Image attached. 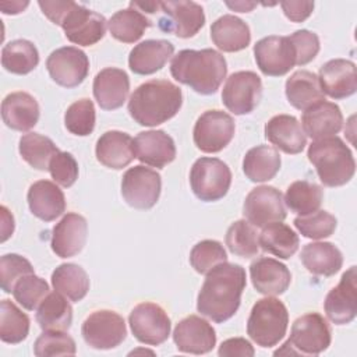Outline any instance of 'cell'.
Masks as SVG:
<instances>
[{"mask_svg": "<svg viewBox=\"0 0 357 357\" xmlns=\"http://www.w3.org/2000/svg\"><path fill=\"white\" fill-rule=\"evenodd\" d=\"M174 46L165 39H148L134 46L128 56V67L139 75L153 74L165 67L173 56Z\"/></svg>", "mask_w": 357, "mask_h": 357, "instance_id": "26", "label": "cell"}, {"mask_svg": "<svg viewBox=\"0 0 357 357\" xmlns=\"http://www.w3.org/2000/svg\"><path fill=\"white\" fill-rule=\"evenodd\" d=\"M107 25L110 35L114 39L123 43H134L144 35L145 29L149 28L152 22L141 11L128 7L113 14Z\"/></svg>", "mask_w": 357, "mask_h": 357, "instance_id": "38", "label": "cell"}, {"mask_svg": "<svg viewBox=\"0 0 357 357\" xmlns=\"http://www.w3.org/2000/svg\"><path fill=\"white\" fill-rule=\"evenodd\" d=\"M342 126L343 114L333 102L322 100L304 110L301 116V128L314 141L336 135Z\"/></svg>", "mask_w": 357, "mask_h": 357, "instance_id": "25", "label": "cell"}, {"mask_svg": "<svg viewBox=\"0 0 357 357\" xmlns=\"http://www.w3.org/2000/svg\"><path fill=\"white\" fill-rule=\"evenodd\" d=\"M307 156L326 187L344 185L354 176L356 162L353 153L336 135L311 142Z\"/></svg>", "mask_w": 357, "mask_h": 357, "instance_id": "4", "label": "cell"}, {"mask_svg": "<svg viewBox=\"0 0 357 357\" xmlns=\"http://www.w3.org/2000/svg\"><path fill=\"white\" fill-rule=\"evenodd\" d=\"M29 333V318L13 301L4 298L0 303V339L4 343L17 344Z\"/></svg>", "mask_w": 357, "mask_h": 357, "instance_id": "42", "label": "cell"}, {"mask_svg": "<svg viewBox=\"0 0 357 357\" xmlns=\"http://www.w3.org/2000/svg\"><path fill=\"white\" fill-rule=\"evenodd\" d=\"M106 24V18L103 15L73 1L60 26L71 43L92 46L105 36Z\"/></svg>", "mask_w": 357, "mask_h": 357, "instance_id": "13", "label": "cell"}, {"mask_svg": "<svg viewBox=\"0 0 357 357\" xmlns=\"http://www.w3.org/2000/svg\"><path fill=\"white\" fill-rule=\"evenodd\" d=\"M231 184L229 166L218 158H199L190 172V185L195 197L204 202L223 198Z\"/></svg>", "mask_w": 357, "mask_h": 357, "instance_id": "7", "label": "cell"}, {"mask_svg": "<svg viewBox=\"0 0 357 357\" xmlns=\"http://www.w3.org/2000/svg\"><path fill=\"white\" fill-rule=\"evenodd\" d=\"M219 356L229 357V356H244V357H252L255 354V350L252 344L244 339V337H231L219 346L218 350Z\"/></svg>", "mask_w": 357, "mask_h": 357, "instance_id": "52", "label": "cell"}, {"mask_svg": "<svg viewBox=\"0 0 357 357\" xmlns=\"http://www.w3.org/2000/svg\"><path fill=\"white\" fill-rule=\"evenodd\" d=\"M162 190L160 174L142 165L130 167L121 178V195L135 209H151Z\"/></svg>", "mask_w": 357, "mask_h": 357, "instance_id": "10", "label": "cell"}, {"mask_svg": "<svg viewBox=\"0 0 357 357\" xmlns=\"http://www.w3.org/2000/svg\"><path fill=\"white\" fill-rule=\"evenodd\" d=\"M244 218L255 227H265L286 219L283 195L272 185L252 188L243 205Z\"/></svg>", "mask_w": 357, "mask_h": 357, "instance_id": "14", "label": "cell"}, {"mask_svg": "<svg viewBox=\"0 0 357 357\" xmlns=\"http://www.w3.org/2000/svg\"><path fill=\"white\" fill-rule=\"evenodd\" d=\"M20 155L22 159L36 170H49L52 158L60 152L54 142L45 135L38 132H28L20 138L18 145Z\"/></svg>", "mask_w": 357, "mask_h": 357, "instance_id": "41", "label": "cell"}, {"mask_svg": "<svg viewBox=\"0 0 357 357\" xmlns=\"http://www.w3.org/2000/svg\"><path fill=\"white\" fill-rule=\"evenodd\" d=\"M331 335L326 319L318 312H308L293 322L289 339L273 354L317 356L329 347Z\"/></svg>", "mask_w": 357, "mask_h": 357, "instance_id": "6", "label": "cell"}, {"mask_svg": "<svg viewBox=\"0 0 357 357\" xmlns=\"http://www.w3.org/2000/svg\"><path fill=\"white\" fill-rule=\"evenodd\" d=\"M28 1H1L0 8L3 14H18L28 7Z\"/></svg>", "mask_w": 357, "mask_h": 357, "instance_id": "55", "label": "cell"}, {"mask_svg": "<svg viewBox=\"0 0 357 357\" xmlns=\"http://www.w3.org/2000/svg\"><path fill=\"white\" fill-rule=\"evenodd\" d=\"M33 266L18 254H6L0 259V283L4 293H13L14 284L25 275H31Z\"/></svg>", "mask_w": 357, "mask_h": 357, "instance_id": "49", "label": "cell"}, {"mask_svg": "<svg viewBox=\"0 0 357 357\" xmlns=\"http://www.w3.org/2000/svg\"><path fill=\"white\" fill-rule=\"evenodd\" d=\"M75 351L74 339L64 331H45L33 343V353L38 357L74 356Z\"/></svg>", "mask_w": 357, "mask_h": 357, "instance_id": "48", "label": "cell"}, {"mask_svg": "<svg viewBox=\"0 0 357 357\" xmlns=\"http://www.w3.org/2000/svg\"><path fill=\"white\" fill-rule=\"evenodd\" d=\"M258 236L259 234L257 233L255 226H252L248 220L241 219L229 226L225 241L231 254L243 258H251L259 251Z\"/></svg>", "mask_w": 357, "mask_h": 357, "instance_id": "43", "label": "cell"}, {"mask_svg": "<svg viewBox=\"0 0 357 357\" xmlns=\"http://www.w3.org/2000/svg\"><path fill=\"white\" fill-rule=\"evenodd\" d=\"M46 68L56 84L64 88H75L86 78L89 60L81 49L64 46L50 53L46 60Z\"/></svg>", "mask_w": 357, "mask_h": 357, "instance_id": "15", "label": "cell"}, {"mask_svg": "<svg viewBox=\"0 0 357 357\" xmlns=\"http://www.w3.org/2000/svg\"><path fill=\"white\" fill-rule=\"evenodd\" d=\"M300 258L304 268L317 276H333L343 265L340 250L335 244L325 241L304 245Z\"/></svg>", "mask_w": 357, "mask_h": 357, "instance_id": "33", "label": "cell"}, {"mask_svg": "<svg viewBox=\"0 0 357 357\" xmlns=\"http://www.w3.org/2000/svg\"><path fill=\"white\" fill-rule=\"evenodd\" d=\"M39 63L36 46L26 39H15L4 45L1 50V66L13 74L25 75Z\"/></svg>", "mask_w": 357, "mask_h": 357, "instance_id": "39", "label": "cell"}, {"mask_svg": "<svg viewBox=\"0 0 357 357\" xmlns=\"http://www.w3.org/2000/svg\"><path fill=\"white\" fill-rule=\"evenodd\" d=\"M1 119L11 130L28 131L39 120V105L26 92H11L1 102Z\"/></svg>", "mask_w": 357, "mask_h": 357, "instance_id": "30", "label": "cell"}, {"mask_svg": "<svg viewBox=\"0 0 357 357\" xmlns=\"http://www.w3.org/2000/svg\"><path fill=\"white\" fill-rule=\"evenodd\" d=\"M280 169V155L269 145L251 148L243 159V172L254 183L272 180Z\"/></svg>", "mask_w": 357, "mask_h": 357, "instance_id": "34", "label": "cell"}, {"mask_svg": "<svg viewBox=\"0 0 357 357\" xmlns=\"http://www.w3.org/2000/svg\"><path fill=\"white\" fill-rule=\"evenodd\" d=\"M96 159L106 167L120 170L135 158L134 139L123 131L112 130L100 135L95 148Z\"/></svg>", "mask_w": 357, "mask_h": 357, "instance_id": "28", "label": "cell"}, {"mask_svg": "<svg viewBox=\"0 0 357 357\" xmlns=\"http://www.w3.org/2000/svg\"><path fill=\"white\" fill-rule=\"evenodd\" d=\"M322 198L324 190L321 185L307 180H298L287 187L283 201L291 212L305 216L319 209Z\"/></svg>", "mask_w": 357, "mask_h": 357, "instance_id": "40", "label": "cell"}, {"mask_svg": "<svg viewBox=\"0 0 357 357\" xmlns=\"http://www.w3.org/2000/svg\"><path fill=\"white\" fill-rule=\"evenodd\" d=\"M322 92L332 99H344L357 89L356 64L346 59H333L319 68L318 75Z\"/></svg>", "mask_w": 357, "mask_h": 357, "instance_id": "22", "label": "cell"}, {"mask_svg": "<svg viewBox=\"0 0 357 357\" xmlns=\"http://www.w3.org/2000/svg\"><path fill=\"white\" fill-rule=\"evenodd\" d=\"M93 96L103 110H114L124 105L130 92V79L124 70L106 67L93 78Z\"/></svg>", "mask_w": 357, "mask_h": 357, "instance_id": "23", "label": "cell"}, {"mask_svg": "<svg viewBox=\"0 0 357 357\" xmlns=\"http://www.w3.org/2000/svg\"><path fill=\"white\" fill-rule=\"evenodd\" d=\"M135 158L152 167L162 169L176 159L173 138L162 130L141 131L134 138Z\"/></svg>", "mask_w": 357, "mask_h": 357, "instance_id": "21", "label": "cell"}, {"mask_svg": "<svg viewBox=\"0 0 357 357\" xmlns=\"http://www.w3.org/2000/svg\"><path fill=\"white\" fill-rule=\"evenodd\" d=\"M49 284L45 279L36 276L35 273L22 276L13 289V296L20 305L28 311H33L50 293Z\"/></svg>", "mask_w": 357, "mask_h": 357, "instance_id": "44", "label": "cell"}, {"mask_svg": "<svg viewBox=\"0 0 357 357\" xmlns=\"http://www.w3.org/2000/svg\"><path fill=\"white\" fill-rule=\"evenodd\" d=\"M160 11L163 17L159 20V28L178 38L194 36L205 24L204 10L195 1H160Z\"/></svg>", "mask_w": 357, "mask_h": 357, "instance_id": "17", "label": "cell"}, {"mask_svg": "<svg viewBox=\"0 0 357 357\" xmlns=\"http://www.w3.org/2000/svg\"><path fill=\"white\" fill-rule=\"evenodd\" d=\"M337 225L336 218L326 211H317L294 219L296 229L307 238L321 240L332 236Z\"/></svg>", "mask_w": 357, "mask_h": 357, "instance_id": "47", "label": "cell"}, {"mask_svg": "<svg viewBox=\"0 0 357 357\" xmlns=\"http://www.w3.org/2000/svg\"><path fill=\"white\" fill-rule=\"evenodd\" d=\"M49 172L52 178L61 187H71L78 178V163L75 158L68 152H57L50 163Z\"/></svg>", "mask_w": 357, "mask_h": 357, "instance_id": "50", "label": "cell"}, {"mask_svg": "<svg viewBox=\"0 0 357 357\" xmlns=\"http://www.w3.org/2000/svg\"><path fill=\"white\" fill-rule=\"evenodd\" d=\"M284 92L289 103L298 110H307L325 100V93L322 92L318 77L307 70L293 73L286 81Z\"/></svg>", "mask_w": 357, "mask_h": 357, "instance_id": "32", "label": "cell"}, {"mask_svg": "<svg viewBox=\"0 0 357 357\" xmlns=\"http://www.w3.org/2000/svg\"><path fill=\"white\" fill-rule=\"evenodd\" d=\"M356 266H350L343 275L339 284L329 290L325 297L324 308L328 319L336 325L350 324L357 312V286Z\"/></svg>", "mask_w": 357, "mask_h": 357, "instance_id": "18", "label": "cell"}, {"mask_svg": "<svg viewBox=\"0 0 357 357\" xmlns=\"http://www.w3.org/2000/svg\"><path fill=\"white\" fill-rule=\"evenodd\" d=\"M1 241H6L14 231V218L6 206H1Z\"/></svg>", "mask_w": 357, "mask_h": 357, "instance_id": "54", "label": "cell"}, {"mask_svg": "<svg viewBox=\"0 0 357 357\" xmlns=\"http://www.w3.org/2000/svg\"><path fill=\"white\" fill-rule=\"evenodd\" d=\"M245 271L238 264L222 262L212 268L197 297V310L213 322L230 319L238 310L245 289Z\"/></svg>", "mask_w": 357, "mask_h": 357, "instance_id": "1", "label": "cell"}, {"mask_svg": "<svg viewBox=\"0 0 357 357\" xmlns=\"http://www.w3.org/2000/svg\"><path fill=\"white\" fill-rule=\"evenodd\" d=\"M173 340L183 353L205 354L215 347L216 332L206 319L198 315H188L176 325Z\"/></svg>", "mask_w": 357, "mask_h": 357, "instance_id": "19", "label": "cell"}, {"mask_svg": "<svg viewBox=\"0 0 357 357\" xmlns=\"http://www.w3.org/2000/svg\"><path fill=\"white\" fill-rule=\"evenodd\" d=\"M289 39L296 52V66L308 64L319 52V38L315 32L300 29L291 33Z\"/></svg>", "mask_w": 357, "mask_h": 357, "instance_id": "51", "label": "cell"}, {"mask_svg": "<svg viewBox=\"0 0 357 357\" xmlns=\"http://www.w3.org/2000/svg\"><path fill=\"white\" fill-rule=\"evenodd\" d=\"M211 38L218 49L233 53L243 50L250 45L251 32L241 18L225 14L212 24Z\"/></svg>", "mask_w": 357, "mask_h": 357, "instance_id": "31", "label": "cell"}, {"mask_svg": "<svg viewBox=\"0 0 357 357\" xmlns=\"http://www.w3.org/2000/svg\"><path fill=\"white\" fill-rule=\"evenodd\" d=\"M280 7L290 21L303 22L311 15L314 1H280Z\"/></svg>", "mask_w": 357, "mask_h": 357, "instance_id": "53", "label": "cell"}, {"mask_svg": "<svg viewBox=\"0 0 357 357\" xmlns=\"http://www.w3.org/2000/svg\"><path fill=\"white\" fill-rule=\"evenodd\" d=\"M183 105L181 89L167 79H151L141 84L128 99V113L145 127L159 126L174 117Z\"/></svg>", "mask_w": 357, "mask_h": 357, "instance_id": "3", "label": "cell"}, {"mask_svg": "<svg viewBox=\"0 0 357 357\" xmlns=\"http://www.w3.org/2000/svg\"><path fill=\"white\" fill-rule=\"evenodd\" d=\"M262 96V81L254 71L233 73L222 89V102L237 116L254 112Z\"/></svg>", "mask_w": 357, "mask_h": 357, "instance_id": "12", "label": "cell"}, {"mask_svg": "<svg viewBox=\"0 0 357 357\" xmlns=\"http://www.w3.org/2000/svg\"><path fill=\"white\" fill-rule=\"evenodd\" d=\"M82 337L88 346L110 350L123 343L127 336L124 318L110 310L93 311L82 324Z\"/></svg>", "mask_w": 357, "mask_h": 357, "instance_id": "9", "label": "cell"}, {"mask_svg": "<svg viewBox=\"0 0 357 357\" xmlns=\"http://www.w3.org/2000/svg\"><path fill=\"white\" fill-rule=\"evenodd\" d=\"M236 131L234 120L222 110H206L195 121L192 138L197 148L205 153H216L226 148Z\"/></svg>", "mask_w": 357, "mask_h": 357, "instance_id": "8", "label": "cell"}, {"mask_svg": "<svg viewBox=\"0 0 357 357\" xmlns=\"http://www.w3.org/2000/svg\"><path fill=\"white\" fill-rule=\"evenodd\" d=\"M289 312L286 305L275 298L265 297L258 300L247 321V335L261 347L276 346L286 335Z\"/></svg>", "mask_w": 357, "mask_h": 357, "instance_id": "5", "label": "cell"}, {"mask_svg": "<svg viewBox=\"0 0 357 357\" xmlns=\"http://www.w3.org/2000/svg\"><path fill=\"white\" fill-rule=\"evenodd\" d=\"M258 68L269 77L284 75L296 66V52L289 36H266L254 45Z\"/></svg>", "mask_w": 357, "mask_h": 357, "instance_id": "16", "label": "cell"}, {"mask_svg": "<svg viewBox=\"0 0 357 357\" xmlns=\"http://www.w3.org/2000/svg\"><path fill=\"white\" fill-rule=\"evenodd\" d=\"M132 335L141 343L158 346L170 335V318L166 311L155 303H141L132 308L128 317Z\"/></svg>", "mask_w": 357, "mask_h": 357, "instance_id": "11", "label": "cell"}, {"mask_svg": "<svg viewBox=\"0 0 357 357\" xmlns=\"http://www.w3.org/2000/svg\"><path fill=\"white\" fill-rule=\"evenodd\" d=\"M66 128L79 137L89 135L95 128V106L91 99H79L68 106L64 114Z\"/></svg>", "mask_w": 357, "mask_h": 357, "instance_id": "45", "label": "cell"}, {"mask_svg": "<svg viewBox=\"0 0 357 357\" xmlns=\"http://www.w3.org/2000/svg\"><path fill=\"white\" fill-rule=\"evenodd\" d=\"M258 244L265 252L287 259L298 250L300 240L296 231L287 225L275 222L262 227V231L258 236Z\"/></svg>", "mask_w": 357, "mask_h": 357, "instance_id": "35", "label": "cell"}, {"mask_svg": "<svg viewBox=\"0 0 357 357\" xmlns=\"http://www.w3.org/2000/svg\"><path fill=\"white\" fill-rule=\"evenodd\" d=\"M53 289L70 301H81L89 290V278L77 264H61L52 273Z\"/></svg>", "mask_w": 357, "mask_h": 357, "instance_id": "37", "label": "cell"}, {"mask_svg": "<svg viewBox=\"0 0 357 357\" xmlns=\"http://www.w3.org/2000/svg\"><path fill=\"white\" fill-rule=\"evenodd\" d=\"M36 322L43 331H67L73 322V308L67 297L49 293L36 308Z\"/></svg>", "mask_w": 357, "mask_h": 357, "instance_id": "36", "label": "cell"}, {"mask_svg": "<svg viewBox=\"0 0 357 357\" xmlns=\"http://www.w3.org/2000/svg\"><path fill=\"white\" fill-rule=\"evenodd\" d=\"M88 223L78 213L68 212L56 223L52 231V250L60 258H70L81 252L86 243Z\"/></svg>", "mask_w": 357, "mask_h": 357, "instance_id": "20", "label": "cell"}, {"mask_svg": "<svg viewBox=\"0 0 357 357\" xmlns=\"http://www.w3.org/2000/svg\"><path fill=\"white\" fill-rule=\"evenodd\" d=\"M265 137L284 153H300L307 145V137L294 116L278 114L265 124Z\"/></svg>", "mask_w": 357, "mask_h": 357, "instance_id": "27", "label": "cell"}, {"mask_svg": "<svg viewBox=\"0 0 357 357\" xmlns=\"http://www.w3.org/2000/svg\"><path fill=\"white\" fill-rule=\"evenodd\" d=\"M257 6V3H248V1H238V3H227V7L233 8V10H237L240 13H248L251 11L254 7Z\"/></svg>", "mask_w": 357, "mask_h": 357, "instance_id": "56", "label": "cell"}, {"mask_svg": "<svg viewBox=\"0 0 357 357\" xmlns=\"http://www.w3.org/2000/svg\"><path fill=\"white\" fill-rule=\"evenodd\" d=\"M250 276L255 290L265 296L283 294L291 282V273L287 266L269 257H259L252 261Z\"/></svg>", "mask_w": 357, "mask_h": 357, "instance_id": "24", "label": "cell"}, {"mask_svg": "<svg viewBox=\"0 0 357 357\" xmlns=\"http://www.w3.org/2000/svg\"><path fill=\"white\" fill-rule=\"evenodd\" d=\"M226 261V251L216 240H202L197 243L190 252V264L195 272L201 275H206L212 268Z\"/></svg>", "mask_w": 357, "mask_h": 357, "instance_id": "46", "label": "cell"}, {"mask_svg": "<svg viewBox=\"0 0 357 357\" xmlns=\"http://www.w3.org/2000/svg\"><path fill=\"white\" fill-rule=\"evenodd\" d=\"M31 212L43 222H52L66 211V198L63 191L49 180L33 183L26 194Z\"/></svg>", "mask_w": 357, "mask_h": 357, "instance_id": "29", "label": "cell"}, {"mask_svg": "<svg viewBox=\"0 0 357 357\" xmlns=\"http://www.w3.org/2000/svg\"><path fill=\"white\" fill-rule=\"evenodd\" d=\"M173 78L201 95L215 93L226 78L227 66L222 53L213 49H184L170 63Z\"/></svg>", "mask_w": 357, "mask_h": 357, "instance_id": "2", "label": "cell"}]
</instances>
